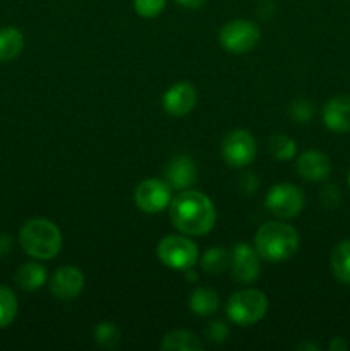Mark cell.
<instances>
[{"instance_id":"obj_5","label":"cell","mask_w":350,"mask_h":351,"mask_svg":"<svg viewBox=\"0 0 350 351\" xmlns=\"http://www.w3.org/2000/svg\"><path fill=\"white\" fill-rule=\"evenodd\" d=\"M156 256L170 269L187 271L198 263V245L187 237L168 235L160 240L156 247Z\"/></svg>"},{"instance_id":"obj_29","label":"cell","mask_w":350,"mask_h":351,"mask_svg":"<svg viewBox=\"0 0 350 351\" xmlns=\"http://www.w3.org/2000/svg\"><path fill=\"white\" fill-rule=\"evenodd\" d=\"M239 187L242 189L244 194H253V192H256V189L259 187V178H257L253 171H247V173H244L242 177H240Z\"/></svg>"},{"instance_id":"obj_13","label":"cell","mask_w":350,"mask_h":351,"mask_svg":"<svg viewBox=\"0 0 350 351\" xmlns=\"http://www.w3.org/2000/svg\"><path fill=\"white\" fill-rule=\"evenodd\" d=\"M196 178H198V168H196L194 161L184 154L172 158L165 168V182L172 189L184 191V189L192 187Z\"/></svg>"},{"instance_id":"obj_4","label":"cell","mask_w":350,"mask_h":351,"mask_svg":"<svg viewBox=\"0 0 350 351\" xmlns=\"http://www.w3.org/2000/svg\"><path fill=\"white\" fill-rule=\"evenodd\" d=\"M268 298L261 290L247 288L235 291L226 302V315L237 326H253L259 322L268 312Z\"/></svg>"},{"instance_id":"obj_34","label":"cell","mask_w":350,"mask_h":351,"mask_svg":"<svg viewBox=\"0 0 350 351\" xmlns=\"http://www.w3.org/2000/svg\"><path fill=\"white\" fill-rule=\"evenodd\" d=\"M349 187H350V171H349Z\"/></svg>"},{"instance_id":"obj_21","label":"cell","mask_w":350,"mask_h":351,"mask_svg":"<svg viewBox=\"0 0 350 351\" xmlns=\"http://www.w3.org/2000/svg\"><path fill=\"white\" fill-rule=\"evenodd\" d=\"M230 259H232V252H229L223 247H213V249L206 250L201 257V267L205 273L218 274L222 271L229 269Z\"/></svg>"},{"instance_id":"obj_31","label":"cell","mask_w":350,"mask_h":351,"mask_svg":"<svg viewBox=\"0 0 350 351\" xmlns=\"http://www.w3.org/2000/svg\"><path fill=\"white\" fill-rule=\"evenodd\" d=\"M329 350L331 351H347L349 350V345L343 338H333L331 343H329Z\"/></svg>"},{"instance_id":"obj_32","label":"cell","mask_w":350,"mask_h":351,"mask_svg":"<svg viewBox=\"0 0 350 351\" xmlns=\"http://www.w3.org/2000/svg\"><path fill=\"white\" fill-rule=\"evenodd\" d=\"M177 2L187 9H199V7L205 5L206 0H177Z\"/></svg>"},{"instance_id":"obj_24","label":"cell","mask_w":350,"mask_h":351,"mask_svg":"<svg viewBox=\"0 0 350 351\" xmlns=\"http://www.w3.org/2000/svg\"><path fill=\"white\" fill-rule=\"evenodd\" d=\"M270 153L277 158L278 161H287L297 154V144L294 139L283 134H275L270 139Z\"/></svg>"},{"instance_id":"obj_22","label":"cell","mask_w":350,"mask_h":351,"mask_svg":"<svg viewBox=\"0 0 350 351\" xmlns=\"http://www.w3.org/2000/svg\"><path fill=\"white\" fill-rule=\"evenodd\" d=\"M17 308L19 302L16 293L10 288L0 287V329L12 324L14 319L17 317Z\"/></svg>"},{"instance_id":"obj_18","label":"cell","mask_w":350,"mask_h":351,"mask_svg":"<svg viewBox=\"0 0 350 351\" xmlns=\"http://www.w3.org/2000/svg\"><path fill=\"white\" fill-rule=\"evenodd\" d=\"M160 348L165 351H199L202 350V343L194 332L177 329V331H170L165 336Z\"/></svg>"},{"instance_id":"obj_10","label":"cell","mask_w":350,"mask_h":351,"mask_svg":"<svg viewBox=\"0 0 350 351\" xmlns=\"http://www.w3.org/2000/svg\"><path fill=\"white\" fill-rule=\"evenodd\" d=\"M230 269L237 283L249 285L257 280L261 273L259 254L247 243H235L232 249V259H230Z\"/></svg>"},{"instance_id":"obj_3","label":"cell","mask_w":350,"mask_h":351,"mask_svg":"<svg viewBox=\"0 0 350 351\" xmlns=\"http://www.w3.org/2000/svg\"><path fill=\"white\" fill-rule=\"evenodd\" d=\"M19 243L27 256L40 261L54 259L62 249V233L50 219L36 218L21 228Z\"/></svg>"},{"instance_id":"obj_8","label":"cell","mask_w":350,"mask_h":351,"mask_svg":"<svg viewBox=\"0 0 350 351\" xmlns=\"http://www.w3.org/2000/svg\"><path fill=\"white\" fill-rule=\"evenodd\" d=\"M222 154L226 165L233 168H244L253 163L256 158V141L247 130H232L223 139Z\"/></svg>"},{"instance_id":"obj_14","label":"cell","mask_w":350,"mask_h":351,"mask_svg":"<svg viewBox=\"0 0 350 351\" xmlns=\"http://www.w3.org/2000/svg\"><path fill=\"white\" fill-rule=\"evenodd\" d=\"M297 171L304 180L321 182L329 177L331 163L325 153L316 149L304 151L297 160Z\"/></svg>"},{"instance_id":"obj_1","label":"cell","mask_w":350,"mask_h":351,"mask_svg":"<svg viewBox=\"0 0 350 351\" xmlns=\"http://www.w3.org/2000/svg\"><path fill=\"white\" fill-rule=\"evenodd\" d=\"M170 219L178 232L191 237L209 233L216 221L211 199L198 191H184L170 202Z\"/></svg>"},{"instance_id":"obj_23","label":"cell","mask_w":350,"mask_h":351,"mask_svg":"<svg viewBox=\"0 0 350 351\" xmlns=\"http://www.w3.org/2000/svg\"><path fill=\"white\" fill-rule=\"evenodd\" d=\"M93 336H95V341L100 348L113 350L120 343V329L113 322L108 321H103L100 324H96Z\"/></svg>"},{"instance_id":"obj_7","label":"cell","mask_w":350,"mask_h":351,"mask_svg":"<svg viewBox=\"0 0 350 351\" xmlns=\"http://www.w3.org/2000/svg\"><path fill=\"white\" fill-rule=\"evenodd\" d=\"M264 204L277 218H295L304 208V192L288 182L277 184L268 191Z\"/></svg>"},{"instance_id":"obj_11","label":"cell","mask_w":350,"mask_h":351,"mask_svg":"<svg viewBox=\"0 0 350 351\" xmlns=\"http://www.w3.org/2000/svg\"><path fill=\"white\" fill-rule=\"evenodd\" d=\"M84 287V274L75 266H62L51 274L50 291L58 300H74Z\"/></svg>"},{"instance_id":"obj_26","label":"cell","mask_w":350,"mask_h":351,"mask_svg":"<svg viewBox=\"0 0 350 351\" xmlns=\"http://www.w3.org/2000/svg\"><path fill=\"white\" fill-rule=\"evenodd\" d=\"M167 0H134V10L139 14L141 17H156L165 9Z\"/></svg>"},{"instance_id":"obj_12","label":"cell","mask_w":350,"mask_h":351,"mask_svg":"<svg viewBox=\"0 0 350 351\" xmlns=\"http://www.w3.org/2000/svg\"><path fill=\"white\" fill-rule=\"evenodd\" d=\"M198 101L196 88L189 82H177L163 95V108L172 117H184L194 108Z\"/></svg>"},{"instance_id":"obj_30","label":"cell","mask_w":350,"mask_h":351,"mask_svg":"<svg viewBox=\"0 0 350 351\" xmlns=\"http://www.w3.org/2000/svg\"><path fill=\"white\" fill-rule=\"evenodd\" d=\"M12 250V237L0 233V257H5Z\"/></svg>"},{"instance_id":"obj_25","label":"cell","mask_w":350,"mask_h":351,"mask_svg":"<svg viewBox=\"0 0 350 351\" xmlns=\"http://www.w3.org/2000/svg\"><path fill=\"white\" fill-rule=\"evenodd\" d=\"M288 115L297 123L309 122L312 119V115H314V103L305 98L294 99L290 103V106H288Z\"/></svg>"},{"instance_id":"obj_20","label":"cell","mask_w":350,"mask_h":351,"mask_svg":"<svg viewBox=\"0 0 350 351\" xmlns=\"http://www.w3.org/2000/svg\"><path fill=\"white\" fill-rule=\"evenodd\" d=\"M329 264L336 280L343 285H350V240L335 247Z\"/></svg>"},{"instance_id":"obj_33","label":"cell","mask_w":350,"mask_h":351,"mask_svg":"<svg viewBox=\"0 0 350 351\" xmlns=\"http://www.w3.org/2000/svg\"><path fill=\"white\" fill-rule=\"evenodd\" d=\"M295 348H297V350H314V351H318L319 346L314 345V343H301V345H297V346H295Z\"/></svg>"},{"instance_id":"obj_2","label":"cell","mask_w":350,"mask_h":351,"mask_svg":"<svg viewBox=\"0 0 350 351\" xmlns=\"http://www.w3.org/2000/svg\"><path fill=\"white\" fill-rule=\"evenodd\" d=\"M254 249L261 259L270 263L287 261L297 252L299 233L294 226L280 221L264 223L254 237Z\"/></svg>"},{"instance_id":"obj_15","label":"cell","mask_w":350,"mask_h":351,"mask_svg":"<svg viewBox=\"0 0 350 351\" xmlns=\"http://www.w3.org/2000/svg\"><path fill=\"white\" fill-rule=\"evenodd\" d=\"M323 122L333 132H350V96L329 99L323 108Z\"/></svg>"},{"instance_id":"obj_28","label":"cell","mask_w":350,"mask_h":351,"mask_svg":"<svg viewBox=\"0 0 350 351\" xmlns=\"http://www.w3.org/2000/svg\"><path fill=\"white\" fill-rule=\"evenodd\" d=\"M340 199H342V195H340L336 185H325V187H323L321 191L323 206H326V208H336V206L340 204Z\"/></svg>"},{"instance_id":"obj_6","label":"cell","mask_w":350,"mask_h":351,"mask_svg":"<svg viewBox=\"0 0 350 351\" xmlns=\"http://www.w3.org/2000/svg\"><path fill=\"white\" fill-rule=\"evenodd\" d=\"M261 31L253 21L235 19L220 31V45L230 53H247L257 45Z\"/></svg>"},{"instance_id":"obj_17","label":"cell","mask_w":350,"mask_h":351,"mask_svg":"<svg viewBox=\"0 0 350 351\" xmlns=\"http://www.w3.org/2000/svg\"><path fill=\"white\" fill-rule=\"evenodd\" d=\"M218 293L211 288H196L189 297V307L199 317H208L218 311Z\"/></svg>"},{"instance_id":"obj_16","label":"cell","mask_w":350,"mask_h":351,"mask_svg":"<svg viewBox=\"0 0 350 351\" xmlns=\"http://www.w3.org/2000/svg\"><path fill=\"white\" fill-rule=\"evenodd\" d=\"M47 278L48 274L45 266H41L38 263H26L16 271L14 281H16V285L21 290L34 291L47 283Z\"/></svg>"},{"instance_id":"obj_9","label":"cell","mask_w":350,"mask_h":351,"mask_svg":"<svg viewBox=\"0 0 350 351\" xmlns=\"http://www.w3.org/2000/svg\"><path fill=\"white\" fill-rule=\"evenodd\" d=\"M134 201L141 211L148 215H156L163 211L172 202V187L163 180L158 178H150L137 185L134 192Z\"/></svg>"},{"instance_id":"obj_27","label":"cell","mask_w":350,"mask_h":351,"mask_svg":"<svg viewBox=\"0 0 350 351\" xmlns=\"http://www.w3.org/2000/svg\"><path fill=\"white\" fill-rule=\"evenodd\" d=\"M229 326L225 324L223 321H215V322H209L208 328H206L205 335H206V339H208L209 343H213V345H222V343L226 341V338H229Z\"/></svg>"},{"instance_id":"obj_19","label":"cell","mask_w":350,"mask_h":351,"mask_svg":"<svg viewBox=\"0 0 350 351\" xmlns=\"http://www.w3.org/2000/svg\"><path fill=\"white\" fill-rule=\"evenodd\" d=\"M24 36L16 27L0 29V62H10L23 51Z\"/></svg>"}]
</instances>
